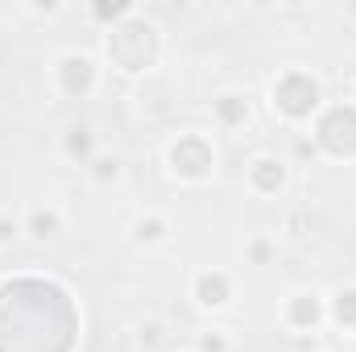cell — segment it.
Here are the masks:
<instances>
[{
    "instance_id": "6da1fadb",
    "label": "cell",
    "mask_w": 356,
    "mask_h": 352,
    "mask_svg": "<svg viewBox=\"0 0 356 352\" xmlns=\"http://www.w3.org/2000/svg\"><path fill=\"white\" fill-rule=\"evenodd\" d=\"M319 104V83L307 75H286L282 83H273V108H282L286 116H307Z\"/></svg>"
},
{
    "instance_id": "8992f818",
    "label": "cell",
    "mask_w": 356,
    "mask_h": 352,
    "mask_svg": "<svg viewBox=\"0 0 356 352\" xmlns=\"http://www.w3.org/2000/svg\"><path fill=\"white\" fill-rule=\"evenodd\" d=\"M220 112H224L228 120H245V116H249V104H245L241 95H224V104H220Z\"/></svg>"
},
{
    "instance_id": "9c48e42d",
    "label": "cell",
    "mask_w": 356,
    "mask_h": 352,
    "mask_svg": "<svg viewBox=\"0 0 356 352\" xmlns=\"http://www.w3.org/2000/svg\"><path fill=\"white\" fill-rule=\"evenodd\" d=\"M13 232H17V228H13V224H8V220H0V241H8V237H13Z\"/></svg>"
},
{
    "instance_id": "52a82bcc",
    "label": "cell",
    "mask_w": 356,
    "mask_h": 352,
    "mask_svg": "<svg viewBox=\"0 0 356 352\" xmlns=\"http://www.w3.org/2000/svg\"><path fill=\"white\" fill-rule=\"evenodd\" d=\"M54 228H58V220H54V216H42V211L33 216V237H50Z\"/></svg>"
},
{
    "instance_id": "7a4b0ae2",
    "label": "cell",
    "mask_w": 356,
    "mask_h": 352,
    "mask_svg": "<svg viewBox=\"0 0 356 352\" xmlns=\"http://www.w3.org/2000/svg\"><path fill=\"white\" fill-rule=\"evenodd\" d=\"M170 162H175L178 175L186 178H203L207 170H211V162H216V154L199 141V137H182V141H175V150H170Z\"/></svg>"
},
{
    "instance_id": "3957f363",
    "label": "cell",
    "mask_w": 356,
    "mask_h": 352,
    "mask_svg": "<svg viewBox=\"0 0 356 352\" xmlns=\"http://www.w3.org/2000/svg\"><path fill=\"white\" fill-rule=\"evenodd\" d=\"M195 294H199L203 307H220V303H228V278L224 273H199Z\"/></svg>"
},
{
    "instance_id": "5b68a950",
    "label": "cell",
    "mask_w": 356,
    "mask_h": 352,
    "mask_svg": "<svg viewBox=\"0 0 356 352\" xmlns=\"http://www.w3.org/2000/svg\"><path fill=\"white\" fill-rule=\"evenodd\" d=\"M336 319H340V323H356V290H340Z\"/></svg>"
},
{
    "instance_id": "ba28073f",
    "label": "cell",
    "mask_w": 356,
    "mask_h": 352,
    "mask_svg": "<svg viewBox=\"0 0 356 352\" xmlns=\"http://www.w3.org/2000/svg\"><path fill=\"white\" fill-rule=\"evenodd\" d=\"M224 349V340H216V336H207V340H203V352H220Z\"/></svg>"
},
{
    "instance_id": "277c9868",
    "label": "cell",
    "mask_w": 356,
    "mask_h": 352,
    "mask_svg": "<svg viewBox=\"0 0 356 352\" xmlns=\"http://www.w3.org/2000/svg\"><path fill=\"white\" fill-rule=\"evenodd\" d=\"M253 182H257L261 191L282 186V166H277L273 158H257V162H253Z\"/></svg>"
}]
</instances>
